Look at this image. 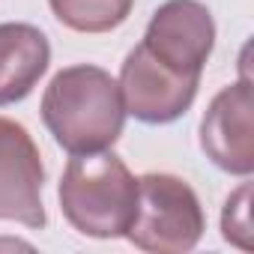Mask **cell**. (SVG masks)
Listing matches in <instances>:
<instances>
[{
  "mask_svg": "<svg viewBox=\"0 0 254 254\" xmlns=\"http://www.w3.org/2000/svg\"><path fill=\"white\" fill-rule=\"evenodd\" d=\"M39 111L45 129L69 156L114 147L126 126L120 84L90 63L60 69L45 87Z\"/></svg>",
  "mask_w": 254,
  "mask_h": 254,
  "instance_id": "obj_1",
  "label": "cell"
},
{
  "mask_svg": "<svg viewBox=\"0 0 254 254\" xmlns=\"http://www.w3.org/2000/svg\"><path fill=\"white\" fill-rule=\"evenodd\" d=\"M60 209L66 221L93 239H117L126 236L135 206H138V180L126 162L108 150L72 156L60 189Z\"/></svg>",
  "mask_w": 254,
  "mask_h": 254,
  "instance_id": "obj_2",
  "label": "cell"
},
{
  "mask_svg": "<svg viewBox=\"0 0 254 254\" xmlns=\"http://www.w3.org/2000/svg\"><path fill=\"white\" fill-rule=\"evenodd\" d=\"M206 230L203 206L194 189L174 174H144L138 180V206L126 230L135 248L153 254L191 251Z\"/></svg>",
  "mask_w": 254,
  "mask_h": 254,
  "instance_id": "obj_3",
  "label": "cell"
},
{
  "mask_svg": "<svg viewBox=\"0 0 254 254\" xmlns=\"http://www.w3.org/2000/svg\"><path fill=\"white\" fill-rule=\"evenodd\" d=\"M117 84L126 114L147 126H168L191 108L200 78L180 75L171 66L159 63L144 45H135L123 60Z\"/></svg>",
  "mask_w": 254,
  "mask_h": 254,
  "instance_id": "obj_4",
  "label": "cell"
},
{
  "mask_svg": "<svg viewBox=\"0 0 254 254\" xmlns=\"http://www.w3.org/2000/svg\"><path fill=\"white\" fill-rule=\"evenodd\" d=\"M141 45L174 72L200 78L215 48L212 12L200 0H168L153 12Z\"/></svg>",
  "mask_w": 254,
  "mask_h": 254,
  "instance_id": "obj_5",
  "label": "cell"
},
{
  "mask_svg": "<svg viewBox=\"0 0 254 254\" xmlns=\"http://www.w3.org/2000/svg\"><path fill=\"white\" fill-rule=\"evenodd\" d=\"M200 150L206 159L233 177L254 171V93L242 75L209 102L200 120Z\"/></svg>",
  "mask_w": 254,
  "mask_h": 254,
  "instance_id": "obj_6",
  "label": "cell"
},
{
  "mask_svg": "<svg viewBox=\"0 0 254 254\" xmlns=\"http://www.w3.org/2000/svg\"><path fill=\"white\" fill-rule=\"evenodd\" d=\"M45 168L39 147L21 123L0 117V218L30 230L45 227Z\"/></svg>",
  "mask_w": 254,
  "mask_h": 254,
  "instance_id": "obj_7",
  "label": "cell"
},
{
  "mask_svg": "<svg viewBox=\"0 0 254 254\" xmlns=\"http://www.w3.org/2000/svg\"><path fill=\"white\" fill-rule=\"evenodd\" d=\"M48 63L51 45L39 27L21 21L0 24V108L27 99Z\"/></svg>",
  "mask_w": 254,
  "mask_h": 254,
  "instance_id": "obj_8",
  "label": "cell"
},
{
  "mask_svg": "<svg viewBox=\"0 0 254 254\" xmlns=\"http://www.w3.org/2000/svg\"><path fill=\"white\" fill-rule=\"evenodd\" d=\"M54 18L75 33H108L132 15L135 0H48Z\"/></svg>",
  "mask_w": 254,
  "mask_h": 254,
  "instance_id": "obj_9",
  "label": "cell"
},
{
  "mask_svg": "<svg viewBox=\"0 0 254 254\" xmlns=\"http://www.w3.org/2000/svg\"><path fill=\"white\" fill-rule=\"evenodd\" d=\"M248 200H251V186L242 183V186L227 197L224 212H221V236H224L227 242L245 248V251L251 248V218H248L251 206H248Z\"/></svg>",
  "mask_w": 254,
  "mask_h": 254,
  "instance_id": "obj_10",
  "label": "cell"
}]
</instances>
